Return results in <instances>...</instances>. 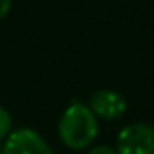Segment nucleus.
I'll list each match as a JSON object with an SVG mask.
<instances>
[{
  "mask_svg": "<svg viewBox=\"0 0 154 154\" xmlns=\"http://www.w3.org/2000/svg\"><path fill=\"white\" fill-rule=\"evenodd\" d=\"M100 133L98 118L88 104L75 100L61 113L58 121V137L66 147L83 151L94 143Z\"/></svg>",
  "mask_w": 154,
  "mask_h": 154,
  "instance_id": "nucleus-1",
  "label": "nucleus"
},
{
  "mask_svg": "<svg viewBox=\"0 0 154 154\" xmlns=\"http://www.w3.org/2000/svg\"><path fill=\"white\" fill-rule=\"evenodd\" d=\"M118 154H154V126L147 123H131L116 136Z\"/></svg>",
  "mask_w": 154,
  "mask_h": 154,
  "instance_id": "nucleus-2",
  "label": "nucleus"
},
{
  "mask_svg": "<svg viewBox=\"0 0 154 154\" xmlns=\"http://www.w3.org/2000/svg\"><path fill=\"white\" fill-rule=\"evenodd\" d=\"M2 154H55L51 146L33 128H17L5 139Z\"/></svg>",
  "mask_w": 154,
  "mask_h": 154,
  "instance_id": "nucleus-3",
  "label": "nucleus"
},
{
  "mask_svg": "<svg viewBox=\"0 0 154 154\" xmlns=\"http://www.w3.org/2000/svg\"><path fill=\"white\" fill-rule=\"evenodd\" d=\"M88 108L93 111V114L98 119L116 121L126 114L128 101L118 91L109 90V88H101L90 96Z\"/></svg>",
  "mask_w": 154,
  "mask_h": 154,
  "instance_id": "nucleus-4",
  "label": "nucleus"
},
{
  "mask_svg": "<svg viewBox=\"0 0 154 154\" xmlns=\"http://www.w3.org/2000/svg\"><path fill=\"white\" fill-rule=\"evenodd\" d=\"M14 131V119L12 114L8 113L7 108H4L0 104V141L7 139L10 136V133Z\"/></svg>",
  "mask_w": 154,
  "mask_h": 154,
  "instance_id": "nucleus-5",
  "label": "nucleus"
},
{
  "mask_svg": "<svg viewBox=\"0 0 154 154\" xmlns=\"http://www.w3.org/2000/svg\"><path fill=\"white\" fill-rule=\"evenodd\" d=\"M88 154H118V151L106 144H100V146H94Z\"/></svg>",
  "mask_w": 154,
  "mask_h": 154,
  "instance_id": "nucleus-6",
  "label": "nucleus"
},
{
  "mask_svg": "<svg viewBox=\"0 0 154 154\" xmlns=\"http://www.w3.org/2000/svg\"><path fill=\"white\" fill-rule=\"evenodd\" d=\"M12 4H14V0H0V20L8 15V12L12 8Z\"/></svg>",
  "mask_w": 154,
  "mask_h": 154,
  "instance_id": "nucleus-7",
  "label": "nucleus"
}]
</instances>
